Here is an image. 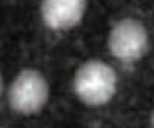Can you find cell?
<instances>
[{
	"label": "cell",
	"instance_id": "1",
	"mask_svg": "<svg viewBox=\"0 0 154 128\" xmlns=\"http://www.w3.org/2000/svg\"><path fill=\"white\" fill-rule=\"evenodd\" d=\"M117 73L106 62L91 59L75 70L72 89L75 97L86 107H103L117 93Z\"/></svg>",
	"mask_w": 154,
	"mask_h": 128
},
{
	"label": "cell",
	"instance_id": "5",
	"mask_svg": "<svg viewBox=\"0 0 154 128\" xmlns=\"http://www.w3.org/2000/svg\"><path fill=\"white\" fill-rule=\"evenodd\" d=\"M3 93V77H2V73H0V97H2Z\"/></svg>",
	"mask_w": 154,
	"mask_h": 128
},
{
	"label": "cell",
	"instance_id": "6",
	"mask_svg": "<svg viewBox=\"0 0 154 128\" xmlns=\"http://www.w3.org/2000/svg\"><path fill=\"white\" fill-rule=\"evenodd\" d=\"M151 126L154 128V111H152V114H151Z\"/></svg>",
	"mask_w": 154,
	"mask_h": 128
},
{
	"label": "cell",
	"instance_id": "2",
	"mask_svg": "<svg viewBox=\"0 0 154 128\" xmlns=\"http://www.w3.org/2000/svg\"><path fill=\"white\" fill-rule=\"evenodd\" d=\"M49 100V83L45 76L34 68L22 70L8 89V102L12 111L22 116L40 113Z\"/></svg>",
	"mask_w": 154,
	"mask_h": 128
},
{
	"label": "cell",
	"instance_id": "7",
	"mask_svg": "<svg viewBox=\"0 0 154 128\" xmlns=\"http://www.w3.org/2000/svg\"><path fill=\"white\" fill-rule=\"evenodd\" d=\"M0 128H2V126H0Z\"/></svg>",
	"mask_w": 154,
	"mask_h": 128
},
{
	"label": "cell",
	"instance_id": "4",
	"mask_svg": "<svg viewBox=\"0 0 154 128\" xmlns=\"http://www.w3.org/2000/svg\"><path fill=\"white\" fill-rule=\"evenodd\" d=\"M88 0H42L40 16L53 31H69L85 17Z\"/></svg>",
	"mask_w": 154,
	"mask_h": 128
},
{
	"label": "cell",
	"instance_id": "3",
	"mask_svg": "<svg viewBox=\"0 0 154 128\" xmlns=\"http://www.w3.org/2000/svg\"><path fill=\"white\" fill-rule=\"evenodd\" d=\"M149 48L146 27L137 19H122L116 22L108 34V49L120 62L133 63L140 60Z\"/></svg>",
	"mask_w": 154,
	"mask_h": 128
}]
</instances>
